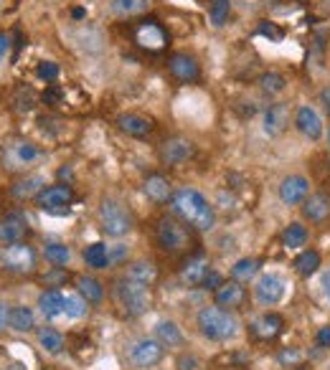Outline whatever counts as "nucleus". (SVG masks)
<instances>
[{
    "label": "nucleus",
    "instance_id": "nucleus-39",
    "mask_svg": "<svg viewBox=\"0 0 330 370\" xmlns=\"http://www.w3.org/2000/svg\"><path fill=\"white\" fill-rule=\"evenodd\" d=\"M43 254H46V259H49L54 266H66L69 264V259H71L69 246H63V244H46Z\"/></svg>",
    "mask_w": 330,
    "mask_h": 370
},
{
    "label": "nucleus",
    "instance_id": "nucleus-13",
    "mask_svg": "<svg viewBox=\"0 0 330 370\" xmlns=\"http://www.w3.org/2000/svg\"><path fill=\"white\" fill-rule=\"evenodd\" d=\"M280 201L285 206H300L305 198L310 196V180L305 175H287L285 180L280 183Z\"/></svg>",
    "mask_w": 330,
    "mask_h": 370
},
{
    "label": "nucleus",
    "instance_id": "nucleus-45",
    "mask_svg": "<svg viewBox=\"0 0 330 370\" xmlns=\"http://www.w3.org/2000/svg\"><path fill=\"white\" fill-rule=\"evenodd\" d=\"M176 365H178V370H196L198 360H196V355H181L176 360Z\"/></svg>",
    "mask_w": 330,
    "mask_h": 370
},
{
    "label": "nucleus",
    "instance_id": "nucleus-19",
    "mask_svg": "<svg viewBox=\"0 0 330 370\" xmlns=\"http://www.w3.org/2000/svg\"><path fill=\"white\" fill-rule=\"evenodd\" d=\"M302 216L310 224H323L330 216V196L328 193H310L302 201Z\"/></svg>",
    "mask_w": 330,
    "mask_h": 370
},
{
    "label": "nucleus",
    "instance_id": "nucleus-11",
    "mask_svg": "<svg viewBox=\"0 0 330 370\" xmlns=\"http://www.w3.org/2000/svg\"><path fill=\"white\" fill-rule=\"evenodd\" d=\"M254 297H257L260 305L272 307V305L282 302V297H285V282L277 274H262L257 284H254Z\"/></svg>",
    "mask_w": 330,
    "mask_h": 370
},
{
    "label": "nucleus",
    "instance_id": "nucleus-3",
    "mask_svg": "<svg viewBox=\"0 0 330 370\" xmlns=\"http://www.w3.org/2000/svg\"><path fill=\"white\" fill-rule=\"evenodd\" d=\"M155 238H158V246L168 254H183L193 246L190 226H186L173 213L158 218V224H155Z\"/></svg>",
    "mask_w": 330,
    "mask_h": 370
},
{
    "label": "nucleus",
    "instance_id": "nucleus-7",
    "mask_svg": "<svg viewBox=\"0 0 330 370\" xmlns=\"http://www.w3.org/2000/svg\"><path fill=\"white\" fill-rule=\"evenodd\" d=\"M165 345L158 342L155 337H140V340H135L127 345V363L133 365V368H153L163 360L165 355Z\"/></svg>",
    "mask_w": 330,
    "mask_h": 370
},
{
    "label": "nucleus",
    "instance_id": "nucleus-18",
    "mask_svg": "<svg viewBox=\"0 0 330 370\" xmlns=\"http://www.w3.org/2000/svg\"><path fill=\"white\" fill-rule=\"evenodd\" d=\"M29 233V218L21 213H8L0 218V244H18Z\"/></svg>",
    "mask_w": 330,
    "mask_h": 370
},
{
    "label": "nucleus",
    "instance_id": "nucleus-14",
    "mask_svg": "<svg viewBox=\"0 0 330 370\" xmlns=\"http://www.w3.org/2000/svg\"><path fill=\"white\" fill-rule=\"evenodd\" d=\"M290 125V107L285 102H274L264 109V119H262V130L267 137H280Z\"/></svg>",
    "mask_w": 330,
    "mask_h": 370
},
{
    "label": "nucleus",
    "instance_id": "nucleus-15",
    "mask_svg": "<svg viewBox=\"0 0 330 370\" xmlns=\"http://www.w3.org/2000/svg\"><path fill=\"white\" fill-rule=\"evenodd\" d=\"M168 71L173 74V79H178L183 84H190L201 77V66L190 54H173L168 59Z\"/></svg>",
    "mask_w": 330,
    "mask_h": 370
},
{
    "label": "nucleus",
    "instance_id": "nucleus-5",
    "mask_svg": "<svg viewBox=\"0 0 330 370\" xmlns=\"http://www.w3.org/2000/svg\"><path fill=\"white\" fill-rule=\"evenodd\" d=\"M99 224L107 236L122 238L133 231V216L127 213V208L122 203H117L114 198H105L99 203Z\"/></svg>",
    "mask_w": 330,
    "mask_h": 370
},
{
    "label": "nucleus",
    "instance_id": "nucleus-20",
    "mask_svg": "<svg viewBox=\"0 0 330 370\" xmlns=\"http://www.w3.org/2000/svg\"><path fill=\"white\" fill-rule=\"evenodd\" d=\"M282 330H285V320H282L280 314L274 312H267L262 314V317H257V320L249 325V332H252L257 340H274V337L280 335Z\"/></svg>",
    "mask_w": 330,
    "mask_h": 370
},
{
    "label": "nucleus",
    "instance_id": "nucleus-10",
    "mask_svg": "<svg viewBox=\"0 0 330 370\" xmlns=\"http://www.w3.org/2000/svg\"><path fill=\"white\" fill-rule=\"evenodd\" d=\"M196 155V145L188 140V137H168V140L160 145V160L170 168L188 162L190 157Z\"/></svg>",
    "mask_w": 330,
    "mask_h": 370
},
{
    "label": "nucleus",
    "instance_id": "nucleus-33",
    "mask_svg": "<svg viewBox=\"0 0 330 370\" xmlns=\"http://www.w3.org/2000/svg\"><path fill=\"white\" fill-rule=\"evenodd\" d=\"M229 15H232V0H211L209 18L213 29H224L229 23Z\"/></svg>",
    "mask_w": 330,
    "mask_h": 370
},
{
    "label": "nucleus",
    "instance_id": "nucleus-52",
    "mask_svg": "<svg viewBox=\"0 0 330 370\" xmlns=\"http://www.w3.org/2000/svg\"><path fill=\"white\" fill-rule=\"evenodd\" d=\"M71 15H74L77 21H82V18L87 15V10H84V8H74V10H71Z\"/></svg>",
    "mask_w": 330,
    "mask_h": 370
},
{
    "label": "nucleus",
    "instance_id": "nucleus-37",
    "mask_svg": "<svg viewBox=\"0 0 330 370\" xmlns=\"http://www.w3.org/2000/svg\"><path fill=\"white\" fill-rule=\"evenodd\" d=\"M87 305H89V302H87L82 294H66V300H63V314L79 320V317H84L87 314Z\"/></svg>",
    "mask_w": 330,
    "mask_h": 370
},
{
    "label": "nucleus",
    "instance_id": "nucleus-48",
    "mask_svg": "<svg viewBox=\"0 0 330 370\" xmlns=\"http://www.w3.org/2000/svg\"><path fill=\"white\" fill-rule=\"evenodd\" d=\"M224 284V282H221V277H218V272H213V269H211L209 274H206V279H204V286H209V289H218V286Z\"/></svg>",
    "mask_w": 330,
    "mask_h": 370
},
{
    "label": "nucleus",
    "instance_id": "nucleus-57",
    "mask_svg": "<svg viewBox=\"0 0 330 370\" xmlns=\"http://www.w3.org/2000/svg\"><path fill=\"white\" fill-rule=\"evenodd\" d=\"M328 300H330V292H328Z\"/></svg>",
    "mask_w": 330,
    "mask_h": 370
},
{
    "label": "nucleus",
    "instance_id": "nucleus-36",
    "mask_svg": "<svg viewBox=\"0 0 330 370\" xmlns=\"http://www.w3.org/2000/svg\"><path fill=\"white\" fill-rule=\"evenodd\" d=\"M320 269V254L317 252H300L295 259V272L300 274V277H313V274Z\"/></svg>",
    "mask_w": 330,
    "mask_h": 370
},
{
    "label": "nucleus",
    "instance_id": "nucleus-31",
    "mask_svg": "<svg viewBox=\"0 0 330 370\" xmlns=\"http://www.w3.org/2000/svg\"><path fill=\"white\" fill-rule=\"evenodd\" d=\"M305 244H308V229L300 221H292L287 229L282 231V246H287V249H302Z\"/></svg>",
    "mask_w": 330,
    "mask_h": 370
},
{
    "label": "nucleus",
    "instance_id": "nucleus-27",
    "mask_svg": "<svg viewBox=\"0 0 330 370\" xmlns=\"http://www.w3.org/2000/svg\"><path fill=\"white\" fill-rule=\"evenodd\" d=\"M150 0H110V13L117 18H135L148 10Z\"/></svg>",
    "mask_w": 330,
    "mask_h": 370
},
{
    "label": "nucleus",
    "instance_id": "nucleus-46",
    "mask_svg": "<svg viewBox=\"0 0 330 370\" xmlns=\"http://www.w3.org/2000/svg\"><path fill=\"white\" fill-rule=\"evenodd\" d=\"M300 357H302V355H300V353H297V350H282L280 355H277V360H280L282 365H287V363L295 365L297 360H300Z\"/></svg>",
    "mask_w": 330,
    "mask_h": 370
},
{
    "label": "nucleus",
    "instance_id": "nucleus-34",
    "mask_svg": "<svg viewBox=\"0 0 330 370\" xmlns=\"http://www.w3.org/2000/svg\"><path fill=\"white\" fill-rule=\"evenodd\" d=\"M84 261L87 266H91V269H107L110 266V252H107L105 244H89L84 249Z\"/></svg>",
    "mask_w": 330,
    "mask_h": 370
},
{
    "label": "nucleus",
    "instance_id": "nucleus-44",
    "mask_svg": "<svg viewBox=\"0 0 330 370\" xmlns=\"http://www.w3.org/2000/svg\"><path fill=\"white\" fill-rule=\"evenodd\" d=\"M61 99H63V91H61V86H57V84H49V89L43 91V102L51 107H57Z\"/></svg>",
    "mask_w": 330,
    "mask_h": 370
},
{
    "label": "nucleus",
    "instance_id": "nucleus-53",
    "mask_svg": "<svg viewBox=\"0 0 330 370\" xmlns=\"http://www.w3.org/2000/svg\"><path fill=\"white\" fill-rule=\"evenodd\" d=\"M59 175H61V178H69L71 170H69V168H61V170H59Z\"/></svg>",
    "mask_w": 330,
    "mask_h": 370
},
{
    "label": "nucleus",
    "instance_id": "nucleus-8",
    "mask_svg": "<svg viewBox=\"0 0 330 370\" xmlns=\"http://www.w3.org/2000/svg\"><path fill=\"white\" fill-rule=\"evenodd\" d=\"M133 38H135V43H137L142 51H148V54H160V51L168 46V31L163 29L160 21H155V18L135 23Z\"/></svg>",
    "mask_w": 330,
    "mask_h": 370
},
{
    "label": "nucleus",
    "instance_id": "nucleus-51",
    "mask_svg": "<svg viewBox=\"0 0 330 370\" xmlns=\"http://www.w3.org/2000/svg\"><path fill=\"white\" fill-rule=\"evenodd\" d=\"M320 99H323L325 112H328V117H330V86H328V89H323V94H320Z\"/></svg>",
    "mask_w": 330,
    "mask_h": 370
},
{
    "label": "nucleus",
    "instance_id": "nucleus-32",
    "mask_svg": "<svg viewBox=\"0 0 330 370\" xmlns=\"http://www.w3.org/2000/svg\"><path fill=\"white\" fill-rule=\"evenodd\" d=\"M260 89L267 94V97H277L282 91L287 89V79L282 77L280 71H267L260 77Z\"/></svg>",
    "mask_w": 330,
    "mask_h": 370
},
{
    "label": "nucleus",
    "instance_id": "nucleus-55",
    "mask_svg": "<svg viewBox=\"0 0 330 370\" xmlns=\"http://www.w3.org/2000/svg\"><path fill=\"white\" fill-rule=\"evenodd\" d=\"M323 6H325V8H330V0H323Z\"/></svg>",
    "mask_w": 330,
    "mask_h": 370
},
{
    "label": "nucleus",
    "instance_id": "nucleus-38",
    "mask_svg": "<svg viewBox=\"0 0 330 370\" xmlns=\"http://www.w3.org/2000/svg\"><path fill=\"white\" fill-rule=\"evenodd\" d=\"M77 41L82 43V49H87L89 54H97V51H102V33L94 29H82L77 36Z\"/></svg>",
    "mask_w": 330,
    "mask_h": 370
},
{
    "label": "nucleus",
    "instance_id": "nucleus-24",
    "mask_svg": "<svg viewBox=\"0 0 330 370\" xmlns=\"http://www.w3.org/2000/svg\"><path fill=\"white\" fill-rule=\"evenodd\" d=\"M117 125H120L122 132L130 134V137H148L155 127L153 119L142 117V114H122V117L117 119Z\"/></svg>",
    "mask_w": 330,
    "mask_h": 370
},
{
    "label": "nucleus",
    "instance_id": "nucleus-49",
    "mask_svg": "<svg viewBox=\"0 0 330 370\" xmlns=\"http://www.w3.org/2000/svg\"><path fill=\"white\" fill-rule=\"evenodd\" d=\"M10 41H13L10 33H0V59H6V54L10 51Z\"/></svg>",
    "mask_w": 330,
    "mask_h": 370
},
{
    "label": "nucleus",
    "instance_id": "nucleus-40",
    "mask_svg": "<svg viewBox=\"0 0 330 370\" xmlns=\"http://www.w3.org/2000/svg\"><path fill=\"white\" fill-rule=\"evenodd\" d=\"M38 342H41V348L46 353H61L63 348V337L59 335L57 330H41L38 332Z\"/></svg>",
    "mask_w": 330,
    "mask_h": 370
},
{
    "label": "nucleus",
    "instance_id": "nucleus-30",
    "mask_svg": "<svg viewBox=\"0 0 330 370\" xmlns=\"http://www.w3.org/2000/svg\"><path fill=\"white\" fill-rule=\"evenodd\" d=\"M260 259H239L237 264L232 266V279L239 282V284H244V282H252L257 274H260Z\"/></svg>",
    "mask_w": 330,
    "mask_h": 370
},
{
    "label": "nucleus",
    "instance_id": "nucleus-22",
    "mask_svg": "<svg viewBox=\"0 0 330 370\" xmlns=\"http://www.w3.org/2000/svg\"><path fill=\"white\" fill-rule=\"evenodd\" d=\"M246 300V292L244 286L239 282H224V284L216 289V305L224 309H234V307H241Z\"/></svg>",
    "mask_w": 330,
    "mask_h": 370
},
{
    "label": "nucleus",
    "instance_id": "nucleus-12",
    "mask_svg": "<svg viewBox=\"0 0 330 370\" xmlns=\"http://www.w3.org/2000/svg\"><path fill=\"white\" fill-rule=\"evenodd\" d=\"M295 127H297V132H300L302 137H308V140H320L325 130L323 117L317 114L315 107H310V105H302L295 112Z\"/></svg>",
    "mask_w": 330,
    "mask_h": 370
},
{
    "label": "nucleus",
    "instance_id": "nucleus-47",
    "mask_svg": "<svg viewBox=\"0 0 330 370\" xmlns=\"http://www.w3.org/2000/svg\"><path fill=\"white\" fill-rule=\"evenodd\" d=\"M315 340H317V345H320V348H330V325H325V327L317 330Z\"/></svg>",
    "mask_w": 330,
    "mask_h": 370
},
{
    "label": "nucleus",
    "instance_id": "nucleus-26",
    "mask_svg": "<svg viewBox=\"0 0 330 370\" xmlns=\"http://www.w3.org/2000/svg\"><path fill=\"white\" fill-rule=\"evenodd\" d=\"M43 178L41 175H26L23 180H18L15 185H10V196L15 201H26V198H36L43 190Z\"/></svg>",
    "mask_w": 330,
    "mask_h": 370
},
{
    "label": "nucleus",
    "instance_id": "nucleus-16",
    "mask_svg": "<svg viewBox=\"0 0 330 370\" xmlns=\"http://www.w3.org/2000/svg\"><path fill=\"white\" fill-rule=\"evenodd\" d=\"M36 157H38V150H36L31 142H13V145H8V150L3 153V168L21 170V168H26L29 162H33Z\"/></svg>",
    "mask_w": 330,
    "mask_h": 370
},
{
    "label": "nucleus",
    "instance_id": "nucleus-17",
    "mask_svg": "<svg viewBox=\"0 0 330 370\" xmlns=\"http://www.w3.org/2000/svg\"><path fill=\"white\" fill-rule=\"evenodd\" d=\"M209 272H211L209 256H206V254H193V256H188V261L181 266V282L186 286H201Z\"/></svg>",
    "mask_w": 330,
    "mask_h": 370
},
{
    "label": "nucleus",
    "instance_id": "nucleus-9",
    "mask_svg": "<svg viewBox=\"0 0 330 370\" xmlns=\"http://www.w3.org/2000/svg\"><path fill=\"white\" fill-rule=\"evenodd\" d=\"M74 201V193H71L69 185H63V183H57V185H49V188H43L38 196H36V206L46 213H69V206Z\"/></svg>",
    "mask_w": 330,
    "mask_h": 370
},
{
    "label": "nucleus",
    "instance_id": "nucleus-21",
    "mask_svg": "<svg viewBox=\"0 0 330 370\" xmlns=\"http://www.w3.org/2000/svg\"><path fill=\"white\" fill-rule=\"evenodd\" d=\"M142 193H145L153 203H168L170 196H173V185H170V180L165 175L153 173L145 178V183H142Z\"/></svg>",
    "mask_w": 330,
    "mask_h": 370
},
{
    "label": "nucleus",
    "instance_id": "nucleus-56",
    "mask_svg": "<svg viewBox=\"0 0 330 370\" xmlns=\"http://www.w3.org/2000/svg\"><path fill=\"white\" fill-rule=\"evenodd\" d=\"M328 145H330V130H328Z\"/></svg>",
    "mask_w": 330,
    "mask_h": 370
},
{
    "label": "nucleus",
    "instance_id": "nucleus-23",
    "mask_svg": "<svg viewBox=\"0 0 330 370\" xmlns=\"http://www.w3.org/2000/svg\"><path fill=\"white\" fill-rule=\"evenodd\" d=\"M125 277L133 282H140V284H145V286H153L155 282H158V266H155V261H150V259H137L133 264H127Z\"/></svg>",
    "mask_w": 330,
    "mask_h": 370
},
{
    "label": "nucleus",
    "instance_id": "nucleus-6",
    "mask_svg": "<svg viewBox=\"0 0 330 370\" xmlns=\"http://www.w3.org/2000/svg\"><path fill=\"white\" fill-rule=\"evenodd\" d=\"M36 252L31 249L29 244H6L0 246V266L6 269V272H13V274H31L36 272Z\"/></svg>",
    "mask_w": 330,
    "mask_h": 370
},
{
    "label": "nucleus",
    "instance_id": "nucleus-4",
    "mask_svg": "<svg viewBox=\"0 0 330 370\" xmlns=\"http://www.w3.org/2000/svg\"><path fill=\"white\" fill-rule=\"evenodd\" d=\"M114 297H117V305H120L127 317H140V314L148 312L150 305H153V300H150V286L127 279V277H120V279H117V284H114Z\"/></svg>",
    "mask_w": 330,
    "mask_h": 370
},
{
    "label": "nucleus",
    "instance_id": "nucleus-54",
    "mask_svg": "<svg viewBox=\"0 0 330 370\" xmlns=\"http://www.w3.org/2000/svg\"><path fill=\"white\" fill-rule=\"evenodd\" d=\"M292 370H310V368H302V365H292Z\"/></svg>",
    "mask_w": 330,
    "mask_h": 370
},
{
    "label": "nucleus",
    "instance_id": "nucleus-28",
    "mask_svg": "<svg viewBox=\"0 0 330 370\" xmlns=\"http://www.w3.org/2000/svg\"><path fill=\"white\" fill-rule=\"evenodd\" d=\"M155 340L163 342L165 348H178V345H183V332L176 322L163 320L155 325Z\"/></svg>",
    "mask_w": 330,
    "mask_h": 370
},
{
    "label": "nucleus",
    "instance_id": "nucleus-41",
    "mask_svg": "<svg viewBox=\"0 0 330 370\" xmlns=\"http://www.w3.org/2000/svg\"><path fill=\"white\" fill-rule=\"evenodd\" d=\"M257 33L264 36V38H269V41H282L285 31L277 29V26H274V23H269V21H260V26H257Z\"/></svg>",
    "mask_w": 330,
    "mask_h": 370
},
{
    "label": "nucleus",
    "instance_id": "nucleus-50",
    "mask_svg": "<svg viewBox=\"0 0 330 370\" xmlns=\"http://www.w3.org/2000/svg\"><path fill=\"white\" fill-rule=\"evenodd\" d=\"M8 312H10V309H8L6 305L0 302V330L6 327V322H8Z\"/></svg>",
    "mask_w": 330,
    "mask_h": 370
},
{
    "label": "nucleus",
    "instance_id": "nucleus-2",
    "mask_svg": "<svg viewBox=\"0 0 330 370\" xmlns=\"http://www.w3.org/2000/svg\"><path fill=\"white\" fill-rule=\"evenodd\" d=\"M201 335L213 342H229L239 335V320L224 307H204L196 314Z\"/></svg>",
    "mask_w": 330,
    "mask_h": 370
},
{
    "label": "nucleus",
    "instance_id": "nucleus-42",
    "mask_svg": "<svg viewBox=\"0 0 330 370\" xmlns=\"http://www.w3.org/2000/svg\"><path fill=\"white\" fill-rule=\"evenodd\" d=\"M36 74H38V79H43V82H57L59 66L54 61H41L38 63V69H36Z\"/></svg>",
    "mask_w": 330,
    "mask_h": 370
},
{
    "label": "nucleus",
    "instance_id": "nucleus-43",
    "mask_svg": "<svg viewBox=\"0 0 330 370\" xmlns=\"http://www.w3.org/2000/svg\"><path fill=\"white\" fill-rule=\"evenodd\" d=\"M107 252H110V264H125L130 252H127L125 244H114V246H107Z\"/></svg>",
    "mask_w": 330,
    "mask_h": 370
},
{
    "label": "nucleus",
    "instance_id": "nucleus-1",
    "mask_svg": "<svg viewBox=\"0 0 330 370\" xmlns=\"http://www.w3.org/2000/svg\"><path fill=\"white\" fill-rule=\"evenodd\" d=\"M170 213L181 218L183 224L196 231H211L216 226V210L213 203L204 193H198L196 188H178L173 190V196L168 201Z\"/></svg>",
    "mask_w": 330,
    "mask_h": 370
},
{
    "label": "nucleus",
    "instance_id": "nucleus-35",
    "mask_svg": "<svg viewBox=\"0 0 330 370\" xmlns=\"http://www.w3.org/2000/svg\"><path fill=\"white\" fill-rule=\"evenodd\" d=\"M77 289H79V294H82L87 302H91V305L102 302V297H105V289H102V284H99L94 277H79Z\"/></svg>",
    "mask_w": 330,
    "mask_h": 370
},
{
    "label": "nucleus",
    "instance_id": "nucleus-29",
    "mask_svg": "<svg viewBox=\"0 0 330 370\" xmlns=\"http://www.w3.org/2000/svg\"><path fill=\"white\" fill-rule=\"evenodd\" d=\"M8 325L15 332H31L36 327V317L31 312V307H13L8 312Z\"/></svg>",
    "mask_w": 330,
    "mask_h": 370
},
{
    "label": "nucleus",
    "instance_id": "nucleus-25",
    "mask_svg": "<svg viewBox=\"0 0 330 370\" xmlns=\"http://www.w3.org/2000/svg\"><path fill=\"white\" fill-rule=\"evenodd\" d=\"M63 297L59 289H49V292H41V297H38V309H41V314L46 317V320H57L59 314H63Z\"/></svg>",
    "mask_w": 330,
    "mask_h": 370
}]
</instances>
